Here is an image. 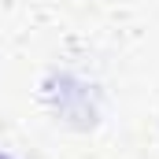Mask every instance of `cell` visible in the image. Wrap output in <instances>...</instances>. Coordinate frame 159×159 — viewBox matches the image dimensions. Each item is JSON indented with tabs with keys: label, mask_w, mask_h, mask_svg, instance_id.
<instances>
[{
	"label": "cell",
	"mask_w": 159,
	"mask_h": 159,
	"mask_svg": "<svg viewBox=\"0 0 159 159\" xmlns=\"http://www.w3.org/2000/svg\"><path fill=\"white\" fill-rule=\"evenodd\" d=\"M0 159H11V156H4V152H0Z\"/></svg>",
	"instance_id": "1"
}]
</instances>
